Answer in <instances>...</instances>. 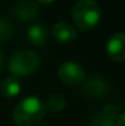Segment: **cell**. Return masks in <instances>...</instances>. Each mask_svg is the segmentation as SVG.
I'll list each match as a JSON object with an SVG mask.
<instances>
[{
  "label": "cell",
  "mask_w": 125,
  "mask_h": 126,
  "mask_svg": "<svg viewBox=\"0 0 125 126\" xmlns=\"http://www.w3.org/2000/svg\"><path fill=\"white\" fill-rule=\"evenodd\" d=\"M46 107L36 97H27L22 99L12 110V119L19 126H34L43 119Z\"/></svg>",
  "instance_id": "1"
},
{
  "label": "cell",
  "mask_w": 125,
  "mask_h": 126,
  "mask_svg": "<svg viewBox=\"0 0 125 126\" xmlns=\"http://www.w3.org/2000/svg\"><path fill=\"white\" fill-rule=\"evenodd\" d=\"M74 24L81 31H90L100 23L101 8L94 0H78L73 7Z\"/></svg>",
  "instance_id": "2"
},
{
  "label": "cell",
  "mask_w": 125,
  "mask_h": 126,
  "mask_svg": "<svg viewBox=\"0 0 125 126\" xmlns=\"http://www.w3.org/2000/svg\"><path fill=\"white\" fill-rule=\"evenodd\" d=\"M40 67V58L31 50H20L12 54L8 70L14 77H28Z\"/></svg>",
  "instance_id": "3"
},
{
  "label": "cell",
  "mask_w": 125,
  "mask_h": 126,
  "mask_svg": "<svg viewBox=\"0 0 125 126\" xmlns=\"http://www.w3.org/2000/svg\"><path fill=\"white\" fill-rule=\"evenodd\" d=\"M58 78L66 86H78L85 82L86 74L81 64L69 61L63 62L58 68Z\"/></svg>",
  "instance_id": "4"
},
{
  "label": "cell",
  "mask_w": 125,
  "mask_h": 126,
  "mask_svg": "<svg viewBox=\"0 0 125 126\" xmlns=\"http://www.w3.org/2000/svg\"><path fill=\"white\" fill-rule=\"evenodd\" d=\"M106 52L113 62L125 61V34L114 32L106 43Z\"/></svg>",
  "instance_id": "5"
},
{
  "label": "cell",
  "mask_w": 125,
  "mask_h": 126,
  "mask_svg": "<svg viewBox=\"0 0 125 126\" xmlns=\"http://www.w3.org/2000/svg\"><path fill=\"white\" fill-rule=\"evenodd\" d=\"M12 12L18 20L20 22H31L39 15V8L31 0H19L15 3Z\"/></svg>",
  "instance_id": "6"
},
{
  "label": "cell",
  "mask_w": 125,
  "mask_h": 126,
  "mask_svg": "<svg viewBox=\"0 0 125 126\" xmlns=\"http://www.w3.org/2000/svg\"><path fill=\"white\" fill-rule=\"evenodd\" d=\"M106 91H108L106 82L101 77H97V75L90 77L82 87V94L88 98H91V99L102 98L106 94Z\"/></svg>",
  "instance_id": "7"
},
{
  "label": "cell",
  "mask_w": 125,
  "mask_h": 126,
  "mask_svg": "<svg viewBox=\"0 0 125 126\" xmlns=\"http://www.w3.org/2000/svg\"><path fill=\"white\" fill-rule=\"evenodd\" d=\"M53 38L59 43H70L77 38V30L67 22H58L51 30Z\"/></svg>",
  "instance_id": "8"
},
{
  "label": "cell",
  "mask_w": 125,
  "mask_h": 126,
  "mask_svg": "<svg viewBox=\"0 0 125 126\" xmlns=\"http://www.w3.org/2000/svg\"><path fill=\"white\" fill-rule=\"evenodd\" d=\"M49 30L47 27H44L43 24H32L28 28L27 32V38L30 40V43L34 44V46H43L49 42Z\"/></svg>",
  "instance_id": "9"
},
{
  "label": "cell",
  "mask_w": 125,
  "mask_h": 126,
  "mask_svg": "<svg viewBox=\"0 0 125 126\" xmlns=\"http://www.w3.org/2000/svg\"><path fill=\"white\" fill-rule=\"evenodd\" d=\"M20 82L16 77H7L0 85V93L7 98H14L20 93Z\"/></svg>",
  "instance_id": "10"
},
{
  "label": "cell",
  "mask_w": 125,
  "mask_h": 126,
  "mask_svg": "<svg viewBox=\"0 0 125 126\" xmlns=\"http://www.w3.org/2000/svg\"><path fill=\"white\" fill-rule=\"evenodd\" d=\"M66 106V99L62 97L61 94H54L51 97H49V99L46 101L44 103V107L46 110L51 113H58V111H62Z\"/></svg>",
  "instance_id": "11"
},
{
  "label": "cell",
  "mask_w": 125,
  "mask_h": 126,
  "mask_svg": "<svg viewBox=\"0 0 125 126\" xmlns=\"http://www.w3.org/2000/svg\"><path fill=\"white\" fill-rule=\"evenodd\" d=\"M12 35V24L8 19L0 16V42H4Z\"/></svg>",
  "instance_id": "12"
},
{
  "label": "cell",
  "mask_w": 125,
  "mask_h": 126,
  "mask_svg": "<svg viewBox=\"0 0 125 126\" xmlns=\"http://www.w3.org/2000/svg\"><path fill=\"white\" fill-rule=\"evenodd\" d=\"M104 114L105 117H108V118H110L113 119V121H117V118L120 117V109H118V106H116L114 103H109V105H106L105 107L102 109V111H101Z\"/></svg>",
  "instance_id": "13"
},
{
  "label": "cell",
  "mask_w": 125,
  "mask_h": 126,
  "mask_svg": "<svg viewBox=\"0 0 125 126\" xmlns=\"http://www.w3.org/2000/svg\"><path fill=\"white\" fill-rule=\"evenodd\" d=\"M91 126H116V121L105 117L102 113H100L91 119Z\"/></svg>",
  "instance_id": "14"
},
{
  "label": "cell",
  "mask_w": 125,
  "mask_h": 126,
  "mask_svg": "<svg viewBox=\"0 0 125 126\" xmlns=\"http://www.w3.org/2000/svg\"><path fill=\"white\" fill-rule=\"evenodd\" d=\"M116 126H125V113L120 114V117L116 121Z\"/></svg>",
  "instance_id": "15"
},
{
  "label": "cell",
  "mask_w": 125,
  "mask_h": 126,
  "mask_svg": "<svg viewBox=\"0 0 125 126\" xmlns=\"http://www.w3.org/2000/svg\"><path fill=\"white\" fill-rule=\"evenodd\" d=\"M36 1L42 3V4H51V3H54L55 0H36Z\"/></svg>",
  "instance_id": "16"
},
{
  "label": "cell",
  "mask_w": 125,
  "mask_h": 126,
  "mask_svg": "<svg viewBox=\"0 0 125 126\" xmlns=\"http://www.w3.org/2000/svg\"><path fill=\"white\" fill-rule=\"evenodd\" d=\"M3 64H4V56H3L1 51H0V70L3 68Z\"/></svg>",
  "instance_id": "17"
}]
</instances>
